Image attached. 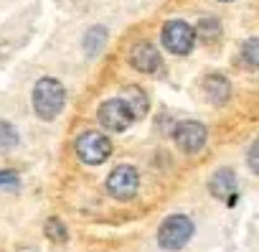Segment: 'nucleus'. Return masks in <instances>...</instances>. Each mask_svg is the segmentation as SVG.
<instances>
[{"label":"nucleus","mask_w":259,"mask_h":252,"mask_svg":"<svg viewBox=\"0 0 259 252\" xmlns=\"http://www.w3.org/2000/svg\"><path fill=\"white\" fill-rule=\"evenodd\" d=\"M173 140L178 146V151L183 153H198L203 151L206 140H208V130H206V125L196 122V120H183L176 125V133H173Z\"/></svg>","instance_id":"0eeeda50"},{"label":"nucleus","mask_w":259,"mask_h":252,"mask_svg":"<svg viewBox=\"0 0 259 252\" xmlns=\"http://www.w3.org/2000/svg\"><path fill=\"white\" fill-rule=\"evenodd\" d=\"M74 151L87 166H102L112 156V140L99 130H87L76 138Z\"/></svg>","instance_id":"7ed1b4c3"},{"label":"nucleus","mask_w":259,"mask_h":252,"mask_svg":"<svg viewBox=\"0 0 259 252\" xmlns=\"http://www.w3.org/2000/svg\"><path fill=\"white\" fill-rule=\"evenodd\" d=\"M163 46L176 54V56H186L193 51L196 46V33L193 26H188L186 21H168L163 26Z\"/></svg>","instance_id":"423d86ee"},{"label":"nucleus","mask_w":259,"mask_h":252,"mask_svg":"<svg viewBox=\"0 0 259 252\" xmlns=\"http://www.w3.org/2000/svg\"><path fill=\"white\" fill-rule=\"evenodd\" d=\"M138 189H140V176H138V168L135 166H117L109 176H107V191L112 199L117 201H130L138 196Z\"/></svg>","instance_id":"39448f33"},{"label":"nucleus","mask_w":259,"mask_h":252,"mask_svg":"<svg viewBox=\"0 0 259 252\" xmlns=\"http://www.w3.org/2000/svg\"><path fill=\"white\" fill-rule=\"evenodd\" d=\"M246 163H249V171H251V173H259V140H254V143L249 146Z\"/></svg>","instance_id":"f3484780"},{"label":"nucleus","mask_w":259,"mask_h":252,"mask_svg":"<svg viewBox=\"0 0 259 252\" xmlns=\"http://www.w3.org/2000/svg\"><path fill=\"white\" fill-rule=\"evenodd\" d=\"M241 61L249 69H256L259 66V39H246L244 41V46H241Z\"/></svg>","instance_id":"dca6fc26"},{"label":"nucleus","mask_w":259,"mask_h":252,"mask_svg":"<svg viewBox=\"0 0 259 252\" xmlns=\"http://www.w3.org/2000/svg\"><path fill=\"white\" fill-rule=\"evenodd\" d=\"M193 232H196V227H193L191 217H186V214H170L158 227V244L163 249H168V252H178V249H183L191 242Z\"/></svg>","instance_id":"f03ea898"},{"label":"nucleus","mask_w":259,"mask_h":252,"mask_svg":"<svg viewBox=\"0 0 259 252\" xmlns=\"http://www.w3.org/2000/svg\"><path fill=\"white\" fill-rule=\"evenodd\" d=\"M119 97H122V102L130 107V112L135 115V120H143V117L148 115L150 99H148V94H145L143 87H124V92H122Z\"/></svg>","instance_id":"9b49d317"},{"label":"nucleus","mask_w":259,"mask_h":252,"mask_svg":"<svg viewBox=\"0 0 259 252\" xmlns=\"http://www.w3.org/2000/svg\"><path fill=\"white\" fill-rule=\"evenodd\" d=\"M104 44H107V31H104L102 26H94V28L87 31V36H84V49H87L89 56H97V54L104 49Z\"/></svg>","instance_id":"ddd939ff"},{"label":"nucleus","mask_w":259,"mask_h":252,"mask_svg":"<svg viewBox=\"0 0 259 252\" xmlns=\"http://www.w3.org/2000/svg\"><path fill=\"white\" fill-rule=\"evenodd\" d=\"M44 232H46V237H49L51 242H59V244H64V242L69 239L66 224H64L61 219H56V217L46 219V224H44Z\"/></svg>","instance_id":"2eb2a0df"},{"label":"nucleus","mask_w":259,"mask_h":252,"mask_svg":"<svg viewBox=\"0 0 259 252\" xmlns=\"http://www.w3.org/2000/svg\"><path fill=\"white\" fill-rule=\"evenodd\" d=\"M13 184H18L16 171H0V186H13Z\"/></svg>","instance_id":"a211bd4d"},{"label":"nucleus","mask_w":259,"mask_h":252,"mask_svg":"<svg viewBox=\"0 0 259 252\" xmlns=\"http://www.w3.org/2000/svg\"><path fill=\"white\" fill-rule=\"evenodd\" d=\"M130 66L143 71V74H155L163 69V56H160V49L150 41H140L130 49V56H127Z\"/></svg>","instance_id":"6e6552de"},{"label":"nucleus","mask_w":259,"mask_h":252,"mask_svg":"<svg viewBox=\"0 0 259 252\" xmlns=\"http://www.w3.org/2000/svg\"><path fill=\"white\" fill-rule=\"evenodd\" d=\"M31 102H33V112L41 120L51 122V120H56L61 115V110L66 104V89H64V84L59 79L44 77V79L36 82L33 94H31Z\"/></svg>","instance_id":"f257e3e1"},{"label":"nucleus","mask_w":259,"mask_h":252,"mask_svg":"<svg viewBox=\"0 0 259 252\" xmlns=\"http://www.w3.org/2000/svg\"><path fill=\"white\" fill-rule=\"evenodd\" d=\"M193 33L198 36V41H203L206 46H213L221 41V23L216 18H201L198 26L193 28Z\"/></svg>","instance_id":"f8f14e48"},{"label":"nucleus","mask_w":259,"mask_h":252,"mask_svg":"<svg viewBox=\"0 0 259 252\" xmlns=\"http://www.w3.org/2000/svg\"><path fill=\"white\" fill-rule=\"evenodd\" d=\"M201 89H203V97L208 99V104H213V107H224L231 99V82L219 71L206 74L201 82Z\"/></svg>","instance_id":"9d476101"},{"label":"nucleus","mask_w":259,"mask_h":252,"mask_svg":"<svg viewBox=\"0 0 259 252\" xmlns=\"http://www.w3.org/2000/svg\"><path fill=\"white\" fill-rule=\"evenodd\" d=\"M208 191L211 196H216L224 204H234L239 196V184H236V173L231 168H216V173L208 178Z\"/></svg>","instance_id":"1a4fd4ad"},{"label":"nucleus","mask_w":259,"mask_h":252,"mask_svg":"<svg viewBox=\"0 0 259 252\" xmlns=\"http://www.w3.org/2000/svg\"><path fill=\"white\" fill-rule=\"evenodd\" d=\"M97 117H99V125L109 133H124V130L133 128V122H135V115L122 102V97H112V99L102 102L99 110H97Z\"/></svg>","instance_id":"20e7f679"},{"label":"nucleus","mask_w":259,"mask_h":252,"mask_svg":"<svg viewBox=\"0 0 259 252\" xmlns=\"http://www.w3.org/2000/svg\"><path fill=\"white\" fill-rule=\"evenodd\" d=\"M221 3H229V0H221Z\"/></svg>","instance_id":"6ab92c4d"},{"label":"nucleus","mask_w":259,"mask_h":252,"mask_svg":"<svg viewBox=\"0 0 259 252\" xmlns=\"http://www.w3.org/2000/svg\"><path fill=\"white\" fill-rule=\"evenodd\" d=\"M21 143V135L16 130V125H11L8 120H0V151L8 153Z\"/></svg>","instance_id":"4468645a"}]
</instances>
